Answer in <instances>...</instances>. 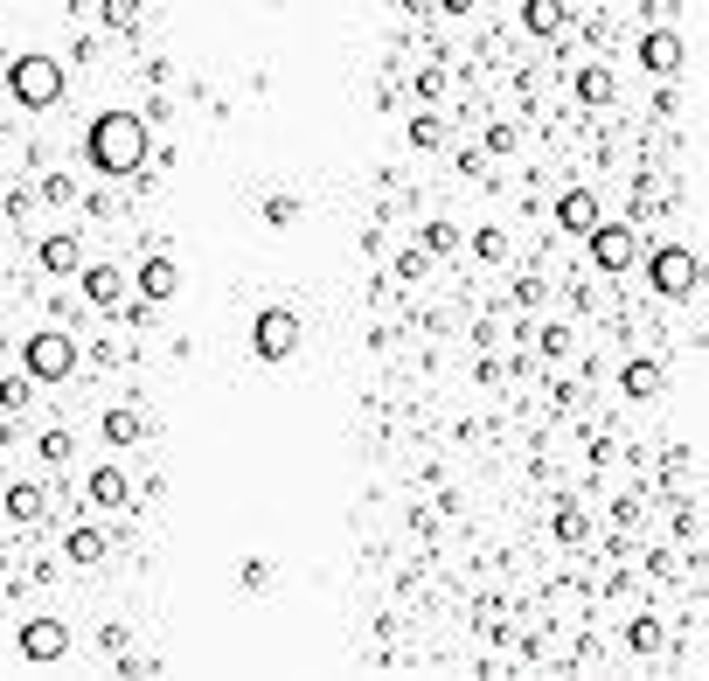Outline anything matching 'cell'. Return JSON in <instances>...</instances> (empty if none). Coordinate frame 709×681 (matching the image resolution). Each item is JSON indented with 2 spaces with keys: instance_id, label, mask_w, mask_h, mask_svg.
Wrapping results in <instances>:
<instances>
[{
  "instance_id": "6da1fadb",
  "label": "cell",
  "mask_w": 709,
  "mask_h": 681,
  "mask_svg": "<svg viewBox=\"0 0 709 681\" xmlns=\"http://www.w3.org/2000/svg\"><path fill=\"white\" fill-rule=\"evenodd\" d=\"M91 167L98 174H133L146 160V119L140 112H105V119H91Z\"/></svg>"
},
{
  "instance_id": "7a4b0ae2",
  "label": "cell",
  "mask_w": 709,
  "mask_h": 681,
  "mask_svg": "<svg viewBox=\"0 0 709 681\" xmlns=\"http://www.w3.org/2000/svg\"><path fill=\"white\" fill-rule=\"evenodd\" d=\"M7 91H14L28 112H42V105H56V98H63V63H56V56H42V49L14 56V63H7Z\"/></svg>"
},
{
  "instance_id": "3957f363",
  "label": "cell",
  "mask_w": 709,
  "mask_h": 681,
  "mask_svg": "<svg viewBox=\"0 0 709 681\" xmlns=\"http://www.w3.org/2000/svg\"><path fill=\"white\" fill-rule=\"evenodd\" d=\"M647 278H654L661 299H689V292H696V251H689V244L654 251V258H647Z\"/></svg>"
},
{
  "instance_id": "277c9868",
  "label": "cell",
  "mask_w": 709,
  "mask_h": 681,
  "mask_svg": "<svg viewBox=\"0 0 709 681\" xmlns=\"http://www.w3.org/2000/svg\"><path fill=\"white\" fill-rule=\"evenodd\" d=\"M70 369H77V341H70V334L49 327V334L28 341V376H35V383H63Z\"/></svg>"
},
{
  "instance_id": "5b68a950",
  "label": "cell",
  "mask_w": 709,
  "mask_h": 681,
  "mask_svg": "<svg viewBox=\"0 0 709 681\" xmlns=\"http://www.w3.org/2000/svg\"><path fill=\"white\" fill-rule=\"evenodd\" d=\"M251 348H258L265 362H285V355L299 348V313H285V306H265V313H258V327H251Z\"/></svg>"
},
{
  "instance_id": "8992f818",
  "label": "cell",
  "mask_w": 709,
  "mask_h": 681,
  "mask_svg": "<svg viewBox=\"0 0 709 681\" xmlns=\"http://www.w3.org/2000/svg\"><path fill=\"white\" fill-rule=\"evenodd\" d=\"M591 258H598L605 272H626V265L640 258V237H633L626 223H598V230H591Z\"/></svg>"
},
{
  "instance_id": "52a82bcc",
  "label": "cell",
  "mask_w": 709,
  "mask_h": 681,
  "mask_svg": "<svg viewBox=\"0 0 709 681\" xmlns=\"http://www.w3.org/2000/svg\"><path fill=\"white\" fill-rule=\"evenodd\" d=\"M21 654L28 661H63L70 654V626L63 619H28L21 626Z\"/></svg>"
},
{
  "instance_id": "ba28073f",
  "label": "cell",
  "mask_w": 709,
  "mask_h": 681,
  "mask_svg": "<svg viewBox=\"0 0 709 681\" xmlns=\"http://www.w3.org/2000/svg\"><path fill=\"white\" fill-rule=\"evenodd\" d=\"M84 299L91 306H119L126 299V272L119 265H84Z\"/></svg>"
},
{
  "instance_id": "9c48e42d",
  "label": "cell",
  "mask_w": 709,
  "mask_h": 681,
  "mask_svg": "<svg viewBox=\"0 0 709 681\" xmlns=\"http://www.w3.org/2000/svg\"><path fill=\"white\" fill-rule=\"evenodd\" d=\"M35 258H42V265H49V272L63 278V272H77V265H84V251H77V237H70V230H56V237H42V244H35Z\"/></svg>"
},
{
  "instance_id": "30bf717a",
  "label": "cell",
  "mask_w": 709,
  "mask_h": 681,
  "mask_svg": "<svg viewBox=\"0 0 709 681\" xmlns=\"http://www.w3.org/2000/svg\"><path fill=\"white\" fill-rule=\"evenodd\" d=\"M140 292L153 299V306H160V299H174V292H181V272H174V258H146V265H140Z\"/></svg>"
},
{
  "instance_id": "8fae6325",
  "label": "cell",
  "mask_w": 709,
  "mask_h": 681,
  "mask_svg": "<svg viewBox=\"0 0 709 681\" xmlns=\"http://www.w3.org/2000/svg\"><path fill=\"white\" fill-rule=\"evenodd\" d=\"M557 223L564 230H598V195L591 188H570L564 202H557Z\"/></svg>"
},
{
  "instance_id": "7c38bea8",
  "label": "cell",
  "mask_w": 709,
  "mask_h": 681,
  "mask_svg": "<svg viewBox=\"0 0 709 681\" xmlns=\"http://www.w3.org/2000/svg\"><path fill=\"white\" fill-rule=\"evenodd\" d=\"M619 390L626 397H661V362H626L619 369Z\"/></svg>"
},
{
  "instance_id": "4fadbf2b",
  "label": "cell",
  "mask_w": 709,
  "mask_h": 681,
  "mask_svg": "<svg viewBox=\"0 0 709 681\" xmlns=\"http://www.w3.org/2000/svg\"><path fill=\"white\" fill-rule=\"evenodd\" d=\"M126 494H133V487H126L119 466H98V473H91V501H98V508H126Z\"/></svg>"
},
{
  "instance_id": "5bb4252c",
  "label": "cell",
  "mask_w": 709,
  "mask_h": 681,
  "mask_svg": "<svg viewBox=\"0 0 709 681\" xmlns=\"http://www.w3.org/2000/svg\"><path fill=\"white\" fill-rule=\"evenodd\" d=\"M640 63H647V70H675V63H682V42H675V35H661V28H654V35H647V42H640Z\"/></svg>"
},
{
  "instance_id": "9a60e30c",
  "label": "cell",
  "mask_w": 709,
  "mask_h": 681,
  "mask_svg": "<svg viewBox=\"0 0 709 681\" xmlns=\"http://www.w3.org/2000/svg\"><path fill=\"white\" fill-rule=\"evenodd\" d=\"M577 98H584V105H605V98H612V70H605V63H584V70H577Z\"/></svg>"
},
{
  "instance_id": "2e32d148",
  "label": "cell",
  "mask_w": 709,
  "mask_h": 681,
  "mask_svg": "<svg viewBox=\"0 0 709 681\" xmlns=\"http://www.w3.org/2000/svg\"><path fill=\"white\" fill-rule=\"evenodd\" d=\"M42 508H49V501H42V487H28V480H21V487H7V515H14V522H42Z\"/></svg>"
},
{
  "instance_id": "e0dca14e",
  "label": "cell",
  "mask_w": 709,
  "mask_h": 681,
  "mask_svg": "<svg viewBox=\"0 0 709 681\" xmlns=\"http://www.w3.org/2000/svg\"><path fill=\"white\" fill-rule=\"evenodd\" d=\"M626 647H633V654H661V647H668V626H661V619H633V626H626Z\"/></svg>"
},
{
  "instance_id": "ac0fdd59",
  "label": "cell",
  "mask_w": 709,
  "mask_h": 681,
  "mask_svg": "<svg viewBox=\"0 0 709 681\" xmlns=\"http://www.w3.org/2000/svg\"><path fill=\"white\" fill-rule=\"evenodd\" d=\"M522 21H529L536 35H557L570 14H564V0H529V7H522Z\"/></svg>"
},
{
  "instance_id": "d6986e66",
  "label": "cell",
  "mask_w": 709,
  "mask_h": 681,
  "mask_svg": "<svg viewBox=\"0 0 709 681\" xmlns=\"http://www.w3.org/2000/svg\"><path fill=\"white\" fill-rule=\"evenodd\" d=\"M63 556H70V563H105V536H98V529H70Z\"/></svg>"
},
{
  "instance_id": "ffe728a7",
  "label": "cell",
  "mask_w": 709,
  "mask_h": 681,
  "mask_svg": "<svg viewBox=\"0 0 709 681\" xmlns=\"http://www.w3.org/2000/svg\"><path fill=\"white\" fill-rule=\"evenodd\" d=\"M140 438V410H105V445H133Z\"/></svg>"
},
{
  "instance_id": "44dd1931",
  "label": "cell",
  "mask_w": 709,
  "mask_h": 681,
  "mask_svg": "<svg viewBox=\"0 0 709 681\" xmlns=\"http://www.w3.org/2000/svg\"><path fill=\"white\" fill-rule=\"evenodd\" d=\"M584 508H557V543H584Z\"/></svg>"
},
{
  "instance_id": "7402d4cb",
  "label": "cell",
  "mask_w": 709,
  "mask_h": 681,
  "mask_svg": "<svg viewBox=\"0 0 709 681\" xmlns=\"http://www.w3.org/2000/svg\"><path fill=\"white\" fill-rule=\"evenodd\" d=\"M244 591H272V563L265 556H244Z\"/></svg>"
},
{
  "instance_id": "603a6c76",
  "label": "cell",
  "mask_w": 709,
  "mask_h": 681,
  "mask_svg": "<svg viewBox=\"0 0 709 681\" xmlns=\"http://www.w3.org/2000/svg\"><path fill=\"white\" fill-rule=\"evenodd\" d=\"M42 459L63 466V459H70V431H42Z\"/></svg>"
},
{
  "instance_id": "cb8c5ba5",
  "label": "cell",
  "mask_w": 709,
  "mask_h": 681,
  "mask_svg": "<svg viewBox=\"0 0 709 681\" xmlns=\"http://www.w3.org/2000/svg\"><path fill=\"white\" fill-rule=\"evenodd\" d=\"M452 244H459V230H452V223H431V230H425V251H438V258H445Z\"/></svg>"
},
{
  "instance_id": "d4e9b609",
  "label": "cell",
  "mask_w": 709,
  "mask_h": 681,
  "mask_svg": "<svg viewBox=\"0 0 709 681\" xmlns=\"http://www.w3.org/2000/svg\"><path fill=\"white\" fill-rule=\"evenodd\" d=\"M28 404V376H7V383H0V410H21Z\"/></svg>"
},
{
  "instance_id": "484cf974",
  "label": "cell",
  "mask_w": 709,
  "mask_h": 681,
  "mask_svg": "<svg viewBox=\"0 0 709 681\" xmlns=\"http://www.w3.org/2000/svg\"><path fill=\"white\" fill-rule=\"evenodd\" d=\"M292 216H299L292 195H265V223H292Z\"/></svg>"
},
{
  "instance_id": "4316f807",
  "label": "cell",
  "mask_w": 709,
  "mask_h": 681,
  "mask_svg": "<svg viewBox=\"0 0 709 681\" xmlns=\"http://www.w3.org/2000/svg\"><path fill=\"white\" fill-rule=\"evenodd\" d=\"M473 251H480V258H508V237H501V230H480Z\"/></svg>"
},
{
  "instance_id": "83f0119b",
  "label": "cell",
  "mask_w": 709,
  "mask_h": 681,
  "mask_svg": "<svg viewBox=\"0 0 709 681\" xmlns=\"http://www.w3.org/2000/svg\"><path fill=\"white\" fill-rule=\"evenodd\" d=\"M438 139H445L438 119H411V146H438Z\"/></svg>"
},
{
  "instance_id": "f1b7e54d",
  "label": "cell",
  "mask_w": 709,
  "mask_h": 681,
  "mask_svg": "<svg viewBox=\"0 0 709 681\" xmlns=\"http://www.w3.org/2000/svg\"><path fill=\"white\" fill-rule=\"evenodd\" d=\"M42 202H70V174H42Z\"/></svg>"
},
{
  "instance_id": "f546056e",
  "label": "cell",
  "mask_w": 709,
  "mask_h": 681,
  "mask_svg": "<svg viewBox=\"0 0 709 681\" xmlns=\"http://www.w3.org/2000/svg\"><path fill=\"white\" fill-rule=\"evenodd\" d=\"M0 348H7V334H0Z\"/></svg>"
}]
</instances>
